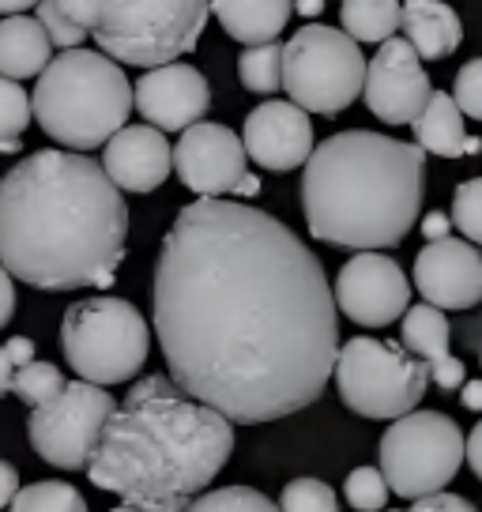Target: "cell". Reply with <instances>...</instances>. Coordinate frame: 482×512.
<instances>
[{"label": "cell", "instance_id": "2e32d148", "mask_svg": "<svg viewBox=\"0 0 482 512\" xmlns=\"http://www.w3.org/2000/svg\"><path fill=\"white\" fill-rule=\"evenodd\" d=\"M245 151L249 159L272 170V174H287L306 166L313 155V121L309 110H302L298 102H264L245 117Z\"/></svg>", "mask_w": 482, "mask_h": 512}, {"label": "cell", "instance_id": "7c38bea8", "mask_svg": "<svg viewBox=\"0 0 482 512\" xmlns=\"http://www.w3.org/2000/svg\"><path fill=\"white\" fill-rule=\"evenodd\" d=\"M174 174L196 196H260V177L249 174V151L226 125L196 121L174 147Z\"/></svg>", "mask_w": 482, "mask_h": 512}, {"label": "cell", "instance_id": "e0dca14e", "mask_svg": "<svg viewBox=\"0 0 482 512\" xmlns=\"http://www.w3.org/2000/svg\"><path fill=\"white\" fill-rule=\"evenodd\" d=\"M208 106L211 87L193 64H159L136 80V110L144 113L147 125L162 132H185L208 113Z\"/></svg>", "mask_w": 482, "mask_h": 512}, {"label": "cell", "instance_id": "83f0119b", "mask_svg": "<svg viewBox=\"0 0 482 512\" xmlns=\"http://www.w3.org/2000/svg\"><path fill=\"white\" fill-rule=\"evenodd\" d=\"M65 373L57 366H49V362H27V366L16 369V381H12V392H16L19 400L27 403V407H42V403L57 400L61 392H65Z\"/></svg>", "mask_w": 482, "mask_h": 512}, {"label": "cell", "instance_id": "9c48e42d", "mask_svg": "<svg viewBox=\"0 0 482 512\" xmlns=\"http://www.w3.org/2000/svg\"><path fill=\"white\" fill-rule=\"evenodd\" d=\"M339 400L362 418H400L415 411L426 388H430V366L422 358L381 339L358 336L339 347L336 358Z\"/></svg>", "mask_w": 482, "mask_h": 512}, {"label": "cell", "instance_id": "6da1fadb", "mask_svg": "<svg viewBox=\"0 0 482 512\" xmlns=\"http://www.w3.org/2000/svg\"><path fill=\"white\" fill-rule=\"evenodd\" d=\"M336 290L275 215L211 200L177 211L155 264L166 369L234 426L306 411L336 373Z\"/></svg>", "mask_w": 482, "mask_h": 512}, {"label": "cell", "instance_id": "30bf717a", "mask_svg": "<svg viewBox=\"0 0 482 512\" xmlns=\"http://www.w3.org/2000/svg\"><path fill=\"white\" fill-rule=\"evenodd\" d=\"M467 456V437L449 415L407 411L381 437V471L392 494L426 497L445 490Z\"/></svg>", "mask_w": 482, "mask_h": 512}, {"label": "cell", "instance_id": "4dcf8cb0", "mask_svg": "<svg viewBox=\"0 0 482 512\" xmlns=\"http://www.w3.org/2000/svg\"><path fill=\"white\" fill-rule=\"evenodd\" d=\"M279 509L283 512H339V497H336V490L321 479H294L283 486Z\"/></svg>", "mask_w": 482, "mask_h": 512}, {"label": "cell", "instance_id": "f35d334b", "mask_svg": "<svg viewBox=\"0 0 482 512\" xmlns=\"http://www.w3.org/2000/svg\"><path fill=\"white\" fill-rule=\"evenodd\" d=\"M449 226H452V215H441V211H430L426 219H422V234L430 241L437 238H449Z\"/></svg>", "mask_w": 482, "mask_h": 512}, {"label": "cell", "instance_id": "8992f818", "mask_svg": "<svg viewBox=\"0 0 482 512\" xmlns=\"http://www.w3.org/2000/svg\"><path fill=\"white\" fill-rule=\"evenodd\" d=\"M61 351L68 366L76 369V377L110 388V384L132 381L144 369L151 332L132 302L95 294L68 305L61 320Z\"/></svg>", "mask_w": 482, "mask_h": 512}, {"label": "cell", "instance_id": "ee69618b", "mask_svg": "<svg viewBox=\"0 0 482 512\" xmlns=\"http://www.w3.org/2000/svg\"><path fill=\"white\" fill-rule=\"evenodd\" d=\"M460 400H464L467 411H482V381H467L464 392H460Z\"/></svg>", "mask_w": 482, "mask_h": 512}, {"label": "cell", "instance_id": "ab89813d", "mask_svg": "<svg viewBox=\"0 0 482 512\" xmlns=\"http://www.w3.org/2000/svg\"><path fill=\"white\" fill-rule=\"evenodd\" d=\"M4 347H8V354H12V362H16V369H19V366H27V362H34V343H31L27 336L8 339Z\"/></svg>", "mask_w": 482, "mask_h": 512}, {"label": "cell", "instance_id": "f546056e", "mask_svg": "<svg viewBox=\"0 0 482 512\" xmlns=\"http://www.w3.org/2000/svg\"><path fill=\"white\" fill-rule=\"evenodd\" d=\"M343 494H347V505H351V509L381 512L388 505L392 486H388V479H385V471H381V467H354L351 475H347Z\"/></svg>", "mask_w": 482, "mask_h": 512}, {"label": "cell", "instance_id": "e575fe53", "mask_svg": "<svg viewBox=\"0 0 482 512\" xmlns=\"http://www.w3.org/2000/svg\"><path fill=\"white\" fill-rule=\"evenodd\" d=\"M407 512H479L467 497L460 494H426V497H415V505Z\"/></svg>", "mask_w": 482, "mask_h": 512}, {"label": "cell", "instance_id": "b9f144b4", "mask_svg": "<svg viewBox=\"0 0 482 512\" xmlns=\"http://www.w3.org/2000/svg\"><path fill=\"white\" fill-rule=\"evenodd\" d=\"M12 381H16V362H12L8 347H0V400L12 392Z\"/></svg>", "mask_w": 482, "mask_h": 512}, {"label": "cell", "instance_id": "74e56055", "mask_svg": "<svg viewBox=\"0 0 482 512\" xmlns=\"http://www.w3.org/2000/svg\"><path fill=\"white\" fill-rule=\"evenodd\" d=\"M16 494H19L16 467L8 464V460H0V509H4V505H12V497Z\"/></svg>", "mask_w": 482, "mask_h": 512}, {"label": "cell", "instance_id": "3957f363", "mask_svg": "<svg viewBox=\"0 0 482 512\" xmlns=\"http://www.w3.org/2000/svg\"><path fill=\"white\" fill-rule=\"evenodd\" d=\"M230 452L234 422L159 373L129 388L102 430L87 475L98 490L132 505H189L223 471Z\"/></svg>", "mask_w": 482, "mask_h": 512}, {"label": "cell", "instance_id": "7bdbcfd3", "mask_svg": "<svg viewBox=\"0 0 482 512\" xmlns=\"http://www.w3.org/2000/svg\"><path fill=\"white\" fill-rule=\"evenodd\" d=\"M189 505L185 501H170V505H132V501H121L113 512H185Z\"/></svg>", "mask_w": 482, "mask_h": 512}, {"label": "cell", "instance_id": "52a82bcc", "mask_svg": "<svg viewBox=\"0 0 482 512\" xmlns=\"http://www.w3.org/2000/svg\"><path fill=\"white\" fill-rule=\"evenodd\" d=\"M211 0H102L95 42L121 64L159 68L196 49Z\"/></svg>", "mask_w": 482, "mask_h": 512}, {"label": "cell", "instance_id": "d4e9b609", "mask_svg": "<svg viewBox=\"0 0 482 512\" xmlns=\"http://www.w3.org/2000/svg\"><path fill=\"white\" fill-rule=\"evenodd\" d=\"M241 87L253 95H275L283 87V46L279 42H264V46H249L238 57Z\"/></svg>", "mask_w": 482, "mask_h": 512}, {"label": "cell", "instance_id": "484cf974", "mask_svg": "<svg viewBox=\"0 0 482 512\" xmlns=\"http://www.w3.org/2000/svg\"><path fill=\"white\" fill-rule=\"evenodd\" d=\"M34 121V106L19 80L0 76V155H16L23 147V132Z\"/></svg>", "mask_w": 482, "mask_h": 512}, {"label": "cell", "instance_id": "ffe728a7", "mask_svg": "<svg viewBox=\"0 0 482 512\" xmlns=\"http://www.w3.org/2000/svg\"><path fill=\"white\" fill-rule=\"evenodd\" d=\"M415 144L426 151V155H437V159H460V155H479L482 140L467 136L464 128V110L456 106V98L445 95V91H434L426 110L415 117Z\"/></svg>", "mask_w": 482, "mask_h": 512}, {"label": "cell", "instance_id": "d590c367", "mask_svg": "<svg viewBox=\"0 0 482 512\" xmlns=\"http://www.w3.org/2000/svg\"><path fill=\"white\" fill-rule=\"evenodd\" d=\"M61 8H65V16L83 27L87 34H95L98 19H102V0H61Z\"/></svg>", "mask_w": 482, "mask_h": 512}, {"label": "cell", "instance_id": "5b68a950", "mask_svg": "<svg viewBox=\"0 0 482 512\" xmlns=\"http://www.w3.org/2000/svg\"><path fill=\"white\" fill-rule=\"evenodd\" d=\"M34 121L53 144L68 151L106 147L113 132H121L136 106L129 76L110 53L65 49L46 64L31 95Z\"/></svg>", "mask_w": 482, "mask_h": 512}, {"label": "cell", "instance_id": "603a6c76", "mask_svg": "<svg viewBox=\"0 0 482 512\" xmlns=\"http://www.w3.org/2000/svg\"><path fill=\"white\" fill-rule=\"evenodd\" d=\"M211 12L234 42L264 46L287 31L294 0H211Z\"/></svg>", "mask_w": 482, "mask_h": 512}, {"label": "cell", "instance_id": "f6af8a7d", "mask_svg": "<svg viewBox=\"0 0 482 512\" xmlns=\"http://www.w3.org/2000/svg\"><path fill=\"white\" fill-rule=\"evenodd\" d=\"M27 8H38V0H0V16H19Z\"/></svg>", "mask_w": 482, "mask_h": 512}, {"label": "cell", "instance_id": "4316f807", "mask_svg": "<svg viewBox=\"0 0 482 512\" xmlns=\"http://www.w3.org/2000/svg\"><path fill=\"white\" fill-rule=\"evenodd\" d=\"M12 512H87V501L76 486H68V482H31V486H23L16 497H12Z\"/></svg>", "mask_w": 482, "mask_h": 512}, {"label": "cell", "instance_id": "9a60e30c", "mask_svg": "<svg viewBox=\"0 0 482 512\" xmlns=\"http://www.w3.org/2000/svg\"><path fill=\"white\" fill-rule=\"evenodd\" d=\"M415 287L437 309L482 302V253L467 238H437L415 260Z\"/></svg>", "mask_w": 482, "mask_h": 512}, {"label": "cell", "instance_id": "44dd1931", "mask_svg": "<svg viewBox=\"0 0 482 512\" xmlns=\"http://www.w3.org/2000/svg\"><path fill=\"white\" fill-rule=\"evenodd\" d=\"M403 31L426 61H445L464 42V23L445 0H403Z\"/></svg>", "mask_w": 482, "mask_h": 512}, {"label": "cell", "instance_id": "bcb514c9", "mask_svg": "<svg viewBox=\"0 0 482 512\" xmlns=\"http://www.w3.org/2000/svg\"><path fill=\"white\" fill-rule=\"evenodd\" d=\"M294 12L306 19H317L324 12V0H294Z\"/></svg>", "mask_w": 482, "mask_h": 512}, {"label": "cell", "instance_id": "ba28073f", "mask_svg": "<svg viewBox=\"0 0 482 512\" xmlns=\"http://www.w3.org/2000/svg\"><path fill=\"white\" fill-rule=\"evenodd\" d=\"M347 31L306 23L283 46V87L302 110L339 117L366 87L370 64Z\"/></svg>", "mask_w": 482, "mask_h": 512}, {"label": "cell", "instance_id": "836d02e7", "mask_svg": "<svg viewBox=\"0 0 482 512\" xmlns=\"http://www.w3.org/2000/svg\"><path fill=\"white\" fill-rule=\"evenodd\" d=\"M452 98H456V106H460L467 117L482 121V57L467 61L464 68L456 72V83H452Z\"/></svg>", "mask_w": 482, "mask_h": 512}, {"label": "cell", "instance_id": "60d3db41", "mask_svg": "<svg viewBox=\"0 0 482 512\" xmlns=\"http://www.w3.org/2000/svg\"><path fill=\"white\" fill-rule=\"evenodd\" d=\"M467 464H471V471H475L482 482V422L471 430V437H467Z\"/></svg>", "mask_w": 482, "mask_h": 512}, {"label": "cell", "instance_id": "277c9868", "mask_svg": "<svg viewBox=\"0 0 482 512\" xmlns=\"http://www.w3.org/2000/svg\"><path fill=\"white\" fill-rule=\"evenodd\" d=\"M426 151L351 128L313 147L302 174L309 234L339 249H392L418 223Z\"/></svg>", "mask_w": 482, "mask_h": 512}, {"label": "cell", "instance_id": "8fae6325", "mask_svg": "<svg viewBox=\"0 0 482 512\" xmlns=\"http://www.w3.org/2000/svg\"><path fill=\"white\" fill-rule=\"evenodd\" d=\"M113 411H117V403H113L110 388L83 381V377L68 381L57 400L31 411V422H27L31 448L46 464L61 467V471H80L95 460L102 430Z\"/></svg>", "mask_w": 482, "mask_h": 512}, {"label": "cell", "instance_id": "8d00e7d4", "mask_svg": "<svg viewBox=\"0 0 482 512\" xmlns=\"http://www.w3.org/2000/svg\"><path fill=\"white\" fill-rule=\"evenodd\" d=\"M16 313V283H12V272L0 264V328L12 320Z\"/></svg>", "mask_w": 482, "mask_h": 512}, {"label": "cell", "instance_id": "7a4b0ae2", "mask_svg": "<svg viewBox=\"0 0 482 512\" xmlns=\"http://www.w3.org/2000/svg\"><path fill=\"white\" fill-rule=\"evenodd\" d=\"M129 204L83 151H34L0 177V264L38 290L110 287Z\"/></svg>", "mask_w": 482, "mask_h": 512}, {"label": "cell", "instance_id": "1f68e13d", "mask_svg": "<svg viewBox=\"0 0 482 512\" xmlns=\"http://www.w3.org/2000/svg\"><path fill=\"white\" fill-rule=\"evenodd\" d=\"M452 226L467 241L482 245V177H471L452 192Z\"/></svg>", "mask_w": 482, "mask_h": 512}, {"label": "cell", "instance_id": "cb8c5ba5", "mask_svg": "<svg viewBox=\"0 0 482 512\" xmlns=\"http://www.w3.org/2000/svg\"><path fill=\"white\" fill-rule=\"evenodd\" d=\"M339 23L354 42H388L403 27V0H343Z\"/></svg>", "mask_w": 482, "mask_h": 512}, {"label": "cell", "instance_id": "4fadbf2b", "mask_svg": "<svg viewBox=\"0 0 482 512\" xmlns=\"http://www.w3.org/2000/svg\"><path fill=\"white\" fill-rule=\"evenodd\" d=\"M407 302H411V287H407V275L392 256H381L377 249H362L339 268L336 305L354 324L385 328L407 313Z\"/></svg>", "mask_w": 482, "mask_h": 512}, {"label": "cell", "instance_id": "7402d4cb", "mask_svg": "<svg viewBox=\"0 0 482 512\" xmlns=\"http://www.w3.org/2000/svg\"><path fill=\"white\" fill-rule=\"evenodd\" d=\"M53 61V42L38 16H8L0 23V76L8 80H31L42 76Z\"/></svg>", "mask_w": 482, "mask_h": 512}, {"label": "cell", "instance_id": "5bb4252c", "mask_svg": "<svg viewBox=\"0 0 482 512\" xmlns=\"http://www.w3.org/2000/svg\"><path fill=\"white\" fill-rule=\"evenodd\" d=\"M366 106L377 121L385 125H415V117L426 110L434 95L430 76L422 72V57L407 38H388L381 42L377 57L366 72Z\"/></svg>", "mask_w": 482, "mask_h": 512}, {"label": "cell", "instance_id": "f1b7e54d", "mask_svg": "<svg viewBox=\"0 0 482 512\" xmlns=\"http://www.w3.org/2000/svg\"><path fill=\"white\" fill-rule=\"evenodd\" d=\"M185 512H283L272 497L249 486H226V490H211V494H196Z\"/></svg>", "mask_w": 482, "mask_h": 512}, {"label": "cell", "instance_id": "ac0fdd59", "mask_svg": "<svg viewBox=\"0 0 482 512\" xmlns=\"http://www.w3.org/2000/svg\"><path fill=\"white\" fill-rule=\"evenodd\" d=\"M102 166L121 192H155L174 170V147L166 144L162 128L125 125L106 140Z\"/></svg>", "mask_w": 482, "mask_h": 512}, {"label": "cell", "instance_id": "d6986e66", "mask_svg": "<svg viewBox=\"0 0 482 512\" xmlns=\"http://www.w3.org/2000/svg\"><path fill=\"white\" fill-rule=\"evenodd\" d=\"M403 347L411 354H418L426 366H430V381H437L441 392H456V388H464L467 373H464V362L460 358H452L449 351V320L445 313L437 309V305L422 302V305H407V313H403Z\"/></svg>", "mask_w": 482, "mask_h": 512}, {"label": "cell", "instance_id": "7dc6e473", "mask_svg": "<svg viewBox=\"0 0 482 512\" xmlns=\"http://www.w3.org/2000/svg\"><path fill=\"white\" fill-rule=\"evenodd\" d=\"M479 362H482V351H479Z\"/></svg>", "mask_w": 482, "mask_h": 512}, {"label": "cell", "instance_id": "d6a6232c", "mask_svg": "<svg viewBox=\"0 0 482 512\" xmlns=\"http://www.w3.org/2000/svg\"><path fill=\"white\" fill-rule=\"evenodd\" d=\"M38 19H42V27H46L53 49H76V46H83V38H87V31L76 27V23L65 16L61 0H38Z\"/></svg>", "mask_w": 482, "mask_h": 512}]
</instances>
